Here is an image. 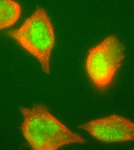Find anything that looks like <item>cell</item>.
<instances>
[{
  "label": "cell",
  "mask_w": 134,
  "mask_h": 150,
  "mask_svg": "<svg viewBox=\"0 0 134 150\" xmlns=\"http://www.w3.org/2000/svg\"><path fill=\"white\" fill-rule=\"evenodd\" d=\"M24 137L35 150H56L72 144H84L86 140L55 117L43 105L21 108Z\"/></svg>",
  "instance_id": "cell-1"
},
{
  "label": "cell",
  "mask_w": 134,
  "mask_h": 150,
  "mask_svg": "<svg viewBox=\"0 0 134 150\" xmlns=\"http://www.w3.org/2000/svg\"><path fill=\"white\" fill-rule=\"evenodd\" d=\"M8 35L38 61L45 73H50L56 38L52 21L43 8H37L19 28L9 31Z\"/></svg>",
  "instance_id": "cell-2"
},
{
  "label": "cell",
  "mask_w": 134,
  "mask_h": 150,
  "mask_svg": "<svg viewBox=\"0 0 134 150\" xmlns=\"http://www.w3.org/2000/svg\"><path fill=\"white\" fill-rule=\"evenodd\" d=\"M125 50L124 44L111 35L89 50L86 69L96 89L103 91L111 86L125 57Z\"/></svg>",
  "instance_id": "cell-3"
},
{
  "label": "cell",
  "mask_w": 134,
  "mask_h": 150,
  "mask_svg": "<svg viewBox=\"0 0 134 150\" xmlns=\"http://www.w3.org/2000/svg\"><path fill=\"white\" fill-rule=\"evenodd\" d=\"M98 140L115 143L134 140V122L119 115H111L78 126Z\"/></svg>",
  "instance_id": "cell-4"
},
{
  "label": "cell",
  "mask_w": 134,
  "mask_h": 150,
  "mask_svg": "<svg viewBox=\"0 0 134 150\" xmlns=\"http://www.w3.org/2000/svg\"><path fill=\"white\" fill-rule=\"evenodd\" d=\"M21 6L15 0H0V31L13 26L19 20Z\"/></svg>",
  "instance_id": "cell-5"
}]
</instances>
